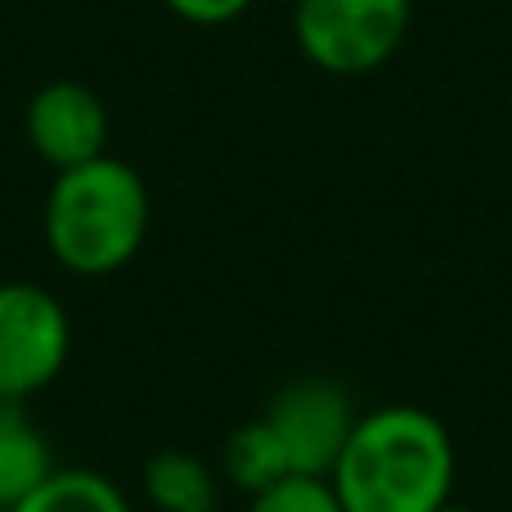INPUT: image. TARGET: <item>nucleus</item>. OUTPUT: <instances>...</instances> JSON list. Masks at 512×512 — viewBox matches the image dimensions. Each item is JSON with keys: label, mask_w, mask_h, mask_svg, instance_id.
Returning a JSON list of instances; mask_svg holds the SVG:
<instances>
[{"label": "nucleus", "mask_w": 512, "mask_h": 512, "mask_svg": "<svg viewBox=\"0 0 512 512\" xmlns=\"http://www.w3.org/2000/svg\"><path fill=\"white\" fill-rule=\"evenodd\" d=\"M409 14V0H297L292 36L319 72L364 77L400 50Z\"/></svg>", "instance_id": "7ed1b4c3"}, {"label": "nucleus", "mask_w": 512, "mask_h": 512, "mask_svg": "<svg viewBox=\"0 0 512 512\" xmlns=\"http://www.w3.org/2000/svg\"><path fill=\"white\" fill-rule=\"evenodd\" d=\"M248 512H342V504H337L328 477H288L252 495Z\"/></svg>", "instance_id": "9b49d317"}, {"label": "nucleus", "mask_w": 512, "mask_h": 512, "mask_svg": "<svg viewBox=\"0 0 512 512\" xmlns=\"http://www.w3.org/2000/svg\"><path fill=\"white\" fill-rule=\"evenodd\" d=\"M221 472L239 490H248V495H261V490H270V486H279V481L292 477L288 454H283L279 436L265 427V418H256V423H243L239 432L225 441Z\"/></svg>", "instance_id": "1a4fd4ad"}, {"label": "nucleus", "mask_w": 512, "mask_h": 512, "mask_svg": "<svg viewBox=\"0 0 512 512\" xmlns=\"http://www.w3.org/2000/svg\"><path fill=\"white\" fill-rule=\"evenodd\" d=\"M54 472V450L41 427L14 405L0 400V512L18 508L32 490H41Z\"/></svg>", "instance_id": "0eeeda50"}, {"label": "nucleus", "mask_w": 512, "mask_h": 512, "mask_svg": "<svg viewBox=\"0 0 512 512\" xmlns=\"http://www.w3.org/2000/svg\"><path fill=\"white\" fill-rule=\"evenodd\" d=\"M162 5L194 27H225V23L248 14L252 0H162Z\"/></svg>", "instance_id": "f8f14e48"}, {"label": "nucleus", "mask_w": 512, "mask_h": 512, "mask_svg": "<svg viewBox=\"0 0 512 512\" xmlns=\"http://www.w3.org/2000/svg\"><path fill=\"white\" fill-rule=\"evenodd\" d=\"M436 512H477V508H463V504H445V508H436Z\"/></svg>", "instance_id": "ddd939ff"}, {"label": "nucleus", "mask_w": 512, "mask_h": 512, "mask_svg": "<svg viewBox=\"0 0 512 512\" xmlns=\"http://www.w3.org/2000/svg\"><path fill=\"white\" fill-rule=\"evenodd\" d=\"M144 490L158 512H216L221 504V481L212 463L185 450H162L144 463Z\"/></svg>", "instance_id": "6e6552de"}, {"label": "nucleus", "mask_w": 512, "mask_h": 512, "mask_svg": "<svg viewBox=\"0 0 512 512\" xmlns=\"http://www.w3.org/2000/svg\"><path fill=\"white\" fill-rule=\"evenodd\" d=\"M41 225L63 270L86 279L113 274L131 265L149 239V185L131 162L104 153L54 176Z\"/></svg>", "instance_id": "f03ea898"}, {"label": "nucleus", "mask_w": 512, "mask_h": 512, "mask_svg": "<svg viewBox=\"0 0 512 512\" xmlns=\"http://www.w3.org/2000/svg\"><path fill=\"white\" fill-rule=\"evenodd\" d=\"M265 427L279 436L292 477H328L355 432V405L337 382L301 378L283 387L265 409Z\"/></svg>", "instance_id": "39448f33"}, {"label": "nucleus", "mask_w": 512, "mask_h": 512, "mask_svg": "<svg viewBox=\"0 0 512 512\" xmlns=\"http://www.w3.org/2000/svg\"><path fill=\"white\" fill-rule=\"evenodd\" d=\"M72 351L68 310L41 283H0V400H27L63 373Z\"/></svg>", "instance_id": "20e7f679"}, {"label": "nucleus", "mask_w": 512, "mask_h": 512, "mask_svg": "<svg viewBox=\"0 0 512 512\" xmlns=\"http://www.w3.org/2000/svg\"><path fill=\"white\" fill-rule=\"evenodd\" d=\"M27 144L54 171L81 167L108 153V108L81 81H50L27 104Z\"/></svg>", "instance_id": "423d86ee"}, {"label": "nucleus", "mask_w": 512, "mask_h": 512, "mask_svg": "<svg viewBox=\"0 0 512 512\" xmlns=\"http://www.w3.org/2000/svg\"><path fill=\"white\" fill-rule=\"evenodd\" d=\"M454 468L441 418L418 405H382L355 418L328 486L342 512H436L450 504Z\"/></svg>", "instance_id": "f257e3e1"}, {"label": "nucleus", "mask_w": 512, "mask_h": 512, "mask_svg": "<svg viewBox=\"0 0 512 512\" xmlns=\"http://www.w3.org/2000/svg\"><path fill=\"white\" fill-rule=\"evenodd\" d=\"M9 512H131L126 495L95 468H54L41 490Z\"/></svg>", "instance_id": "9d476101"}]
</instances>
